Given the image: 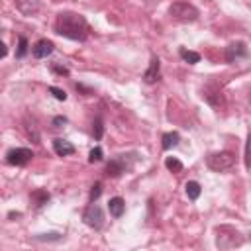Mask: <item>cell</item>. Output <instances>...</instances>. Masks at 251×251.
<instances>
[{
  "label": "cell",
  "mask_w": 251,
  "mask_h": 251,
  "mask_svg": "<svg viewBox=\"0 0 251 251\" xmlns=\"http://www.w3.org/2000/svg\"><path fill=\"white\" fill-rule=\"evenodd\" d=\"M92 133H94V139H100L102 133H104V126H102V120L96 118V122L92 124Z\"/></svg>",
  "instance_id": "22"
},
{
  "label": "cell",
  "mask_w": 251,
  "mask_h": 251,
  "mask_svg": "<svg viewBox=\"0 0 251 251\" xmlns=\"http://www.w3.org/2000/svg\"><path fill=\"white\" fill-rule=\"evenodd\" d=\"M31 157H33L31 149H27V147H16V149H10L6 153V163L8 165H14V167H24V165H27L31 161Z\"/></svg>",
  "instance_id": "7"
},
{
  "label": "cell",
  "mask_w": 251,
  "mask_h": 251,
  "mask_svg": "<svg viewBox=\"0 0 251 251\" xmlns=\"http://www.w3.org/2000/svg\"><path fill=\"white\" fill-rule=\"evenodd\" d=\"M100 192H102V184L100 182H94L92 188H90V202H94L100 196Z\"/></svg>",
  "instance_id": "24"
},
{
  "label": "cell",
  "mask_w": 251,
  "mask_h": 251,
  "mask_svg": "<svg viewBox=\"0 0 251 251\" xmlns=\"http://www.w3.org/2000/svg\"><path fill=\"white\" fill-rule=\"evenodd\" d=\"M159 75H161V63H159L157 57H151L149 67H147V71L143 73V80H145L147 84H153V82L159 80Z\"/></svg>",
  "instance_id": "10"
},
{
  "label": "cell",
  "mask_w": 251,
  "mask_h": 251,
  "mask_svg": "<svg viewBox=\"0 0 251 251\" xmlns=\"http://www.w3.org/2000/svg\"><path fill=\"white\" fill-rule=\"evenodd\" d=\"M161 141H163V143H161V145H163V149L167 151V149H171V147H176V145H178L180 135H178L176 131H169V133H165V135H163V139H161Z\"/></svg>",
  "instance_id": "17"
},
{
  "label": "cell",
  "mask_w": 251,
  "mask_h": 251,
  "mask_svg": "<svg viewBox=\"0 0 251 251\" xmlns=\"http://www.w3.org/2000/svg\"><path fill=\"white\" fill-rule=\"evenodd\" d=\"M249 104H251V94H249Z\"/></svg>",
  "instance_id": "29"
},
{
  "label": "cell",
  "mask_w": 251,
  "mask_h": 251,
  "mask_svg": "<svg viewBox=\"0 0 251 251\" xmlns=\"http://www.w3.org/2000/svg\"><path fill=\"white\" fill-rule=\"evenodd\" d=\"M243 243L241 233L231 227V226H220L216 227V245L220 249H231V247H239Z\"/></svg>",
  "instance_id": "2"
},
{
  "label": "cell",
  "mask_w": 251,
  "mask_h": 251,
  "mask_svg": "<svg viewBox=\"0 0 251 251\" xmlns=\"http://www.w3.org/2000/svg\"><path fill=\"white\" fill-rule=\"evenodd\" d=\"M61 237V233H41V235H37L35 239H41V241H51V239H59Z\"/></svg>",
  "instance_id": "26"
},
{
  "label": "cell",
  "mask_w": 251,
  "mask_h": 251,
  "mask_svg": "<svg viewBox=\"0 0 251 251\" xmlns=\"http://www.w3.org/2000/svg\"><path fill=\"white\" fill-rule=\"evenodd\" d=\"M165 167H167L171 173H180V171H182V163H180L176 157H167V159H165Z\"/></svg>",
  "instance_id": "19"
},
{
  "label": "cell",
  "mask_w": 251,
  "mask_h": 251,
  "mask_svg": "<svg viewBox=\"0 0 251 251\" xmlns=\"http://www.w3.org/2000/svg\"><path fill=\"white\" fill-rule=\"evenodd\" d=\"M202 98H206V102L212 104L214 108H222V106H224V96H222V92H220L218 88L212 90V92L206 88V90L202 92Z\"/></svg>",
  "instance_id": "14"
},
{
  "label": "cell",
  "mask_w": 251,
  "mask_h": 251,
  "mask_svg": "<svg viewBox=\"0 0 251 251\" xmlns=\"http://www.w3.org/2000/svg\"><path fill=\"white\" fill-rule=\"evenodd\" d=\"M31 202H33V206H35V208H41L43 204H47V202H49V192H47V190H43V188L33 190V192H31Z\"/></svg>",
  "instance_id": "15"
},
{
  "label": "cell",
  "mask_w": 251,
  "mask_h": 251,
  "mask_svg": "<svg viewBox=\"0 0 251 251\" xmlns=\"http://www.w3.org/2000/svg\"><path fill=\"white\" fill-rule=\"evenodd\" d=\"M53 151H55L59 157H67V155H73V153H75V147H73L71 141L57 137V139H53Z\"/></svg>",
  "instance_id": "12"
},
{
  "label": "cell",
  "mask_w": 251,
  "mask_h": 251,
  "mask_svg": "<svg viewBox=\"0 0 251 251\" xmlns=\"http://www.w3.org/2000/svg\"><path fill=\"white\" fill-rule=\"evenodd\" d=\"M14 4L18 8V12L24 14V16H33L41 8L39 6V0H14Z\"/></svg>",
  "instance_id": "11"
},
{
  "label": "cell",
  "mask_w": 251,
  "mask_h": 251,
  "mask_svg": "<svg viewBox=\"0 0 251 251\" xmlns=\"http://www.w3.org/2000/svg\"><path fill=\"white\" fill-rule=\"evenodd\" d=\"M63 124H67V118H63V116H57V118L53 120V127H61Z\"/></svg>",
  "instance_id": "28"
},
{
  "label": "cell",
  "mask_w": 251,
  "mask_h": 251,
  "mask_svg": "<svg viewBox=\"0 0 251 251\" xmlns=\"http://www.w3.org/2000/svg\"><path fill=\"white\" fill-rule=\"evenodd\" d=\"M184 190H186V196H188L190 200H196V198L200 196V192H202V188H200V184H198L196 180H188V182L184 184Z\"/></svg>",
  "instance_id": "18"
},
{
  "label": "cell",
  "mask_w": 251,
  "mask_h": 251,
  "mask_svg": "<svg viewBox=\"0 0 251 251\" xmlns=\"http://www.w3.org/2000/svg\"><path fill=\"white\" fill-rule=\"evenodd\" d=\"M178 55H180V59L186 61L188 65H196V63H200V53L190 51V49H186V47H180V49H178Z\"/></svg>",
  "instance_id": "16"
},
{
  "label": "cell",
  "mask_w": 251,
  "mask_h": 251,
  "mask_svg": "<svg viewBox=\"0 0 251 251\" xmlns=\"http://www.w3.org/2000/svg\"><path fill=\"white\" fill-rule=\"evenodd\" d=\"M51 71L57 73V75H69V69H65V67H57V65H53Z\"/></svg>",
  "instance_id": "27"
},
{
  "label": "cell",
  "mask_w": 251,
  "mask_h": 251,
  "mask_svg": "<svg viewBox=\"0 0 251 251\" xmlns=\"http://www.w3.org/2000/svg\"><path fill=\"white\" fill-rule=\"evenodd\" d=\"M245 169L251 171V131H249L247 143H245Z\"/></svg>",
  "instance_id": "21"
},
{
  "label": "cell",
  "mask_w": 251,
  "mask_h": 251,
  "mask_svg": "<svg viewBox=\"0 0 251 251\" xmlns=\"http://www.w3.org/2000/svg\"><path fill=\"white\" fill-rule=\"evenodd\" d=\"M49 92H51L57 100H67V92L61 90V88H57V86H49Z\"/></svg>",
  "instance_id": "23"
},
{
  "label": "cell",
  "mask_w": 251,
  "mask_h": 251,
  "mask_svg": "<svg viewBox=\"0 0 251 251\" xmlns=\"http://www.w3.org/2000/svg\"><path fill=\"white\" fill-rule=\"evenodd\" d=\"M233 163H235V157L229 151H216V153H210L206 157V165L216 173H224V171L231 169Z\"/></svg>",
  "instance_id": "4"
},
{
  "label": "cell",
  "mask_w": 251,
  "mask_h": 251,
  "mask_svg": "<svg viewBox=\"0 0 251 251\" xmlns=\"http://www.w3.org/2000/svg\"><path fill=\"white\" fill-rule=\"evenodd\" d=\"M55 31L67 39L84 41L88 35V22L76 12H61L55 20Z\"/></svg>",
  "instance_id": "1"
},
{
  "label": "cell",
  "mask_w": 251,
  "mask_h": 251,
  "mask_svg": "<svg viewBox=\"0 0 251 251\" xmlns=\"http://www.w3.org/2000/svg\"><path fill=\"white\" fill-rule=\"evenodd\" d=\"M27 39L24 37V35H20L18 37V49H16V57L18 59H22V57H25V53H27Z\"/></svg>",
  "instance_id": "20"
},
{
  "label": "cell",
  "mask_w": 251,
  "mask_h": 251,
  "mask_svg": "<svg viewBox=\"0 0 251 251\" xmlns=\"http://www.w3.org/2000/svg\"><path fill=\"white\" fill-rule=\"evenodd\" d=\"M169 14L176 22H196L200 16L198 10L188 2H173L169 6Z\"/></svg>",
  "instance_id": "3"
},
{
  "label": "cell",
  "mask_w": 251,
  "mask_h": 251,
  "mask_svg": "<svg viewBox=\"0 0 251 251\" xmlns=\"http://www.w3.org/2000/svg\"><path fill=\"white\" fill-rule=\"evenodd\" d=\"M88 161H90V163L102 161V149H100V147H94V149L90 151V155H88Z\"/></svg>",
  "instance_id": "25"
},
{
  "label": "cell",
  "mask_w": 251,
  "mask_h": 251,
  "mask_svg": "<svg viewBox=\"0 0 251 251\" xmlns=\"http://www.w3.org/2000/svg\"><path fill=\"white\" fill-rule=\"evenodd\" d=\"M124 210H126V202H124V198H120V196L110 198V202H108V212H110V216H114V218H122V216H124Z\"/></svg>",
  "instance_id": "13"
},
{
  "label": "cell",
  "mask_w": 251,
  "mask_h": 251,
  "mask_svg": "<svg viewBox=\"0 0 251 251\" xmlns=\"http://www.w3.org/2000/svg\"><path fill=\"white\" fill-rule=\"evenodd\" d=\"M82 220H84V224H86L88 227L100 229V227L104 226V212H102V208H100L98 204L90 202V204L86 206L84 214H82Z\"/></svg>",
  "instance_id": "6"
},
{
  "label": "cell",
  "mask_w": 251,
  "mask_h": 251,
  "mask_svg": "<svg viewBox=\"0 0 251 251\" xmlns=\"http://www.w3.org/2000/svg\"><path fill=\"white\" fill-rule=\"evenodd\" d=\"M129 155H116L114 159H110L108 167H106V175L108 176H120L122 173L129 171L133 167V159H127Z\"/></svg>",
  "instance_id": "5"
},
{
  "label": "cell",
  "mask_w": 251,
  "mask_h": 251,
  "mask_svg": "<svg viewBox=\"0 0 251 251\" xmlns=\"http://www.w3.org/2000/svg\"><path fill=\"white\" fill-rule=\"evenodd\" d=\"M249 53H247V47H245L243 41H235V43H229L226 47V61L227 63H235L237 59H243Z\"/></svg>",
  "instance_id": "8"
},
{
  "label": "cell",
  "mask_w": 251,
  "mask_h": 251,
  "mask_svg": "<svg viewBox=\"0 0 251 251\" xmlns=\"http://www.w3.org/2000/svg\"><path fill=\"white\" fill-rule=\"evenodd\" d=\"M53 49H55L53 41H49V39H39V41H35V43H33L31 53H33V57H35V59H45L47 55H51V53H53Z\"/></svg>",
  "instance_id": "9"
}]
</instances>
